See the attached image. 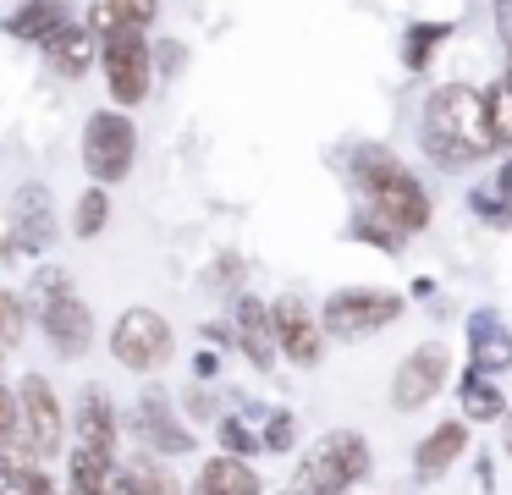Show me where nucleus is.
<instances>
[{"instance_id":"nucleus-1","label":"nucleus","mask_w":512,"mask_h":495,"mask_svg":"<svg viewBox=\"0 0 512 495\" xmlns=\"http://www.w3.org/2000/svg\"><path fill=\"white\" fill-rule=\"evenodd\" d=\"M424 149L441 165H474L496 149L485 121V94L468 83H446L424 99Z\"/></svg>"},{"instance_id":"nucleus-2","label":"nucleus","mask_w":512,"mask_h":495,"mask_svg":"<svg viewBox=\"0 0 512 495\" xmlns=\"http://www.w3.org/2000/svg\"><path fill=\"white\" fill-rule=\"evenodd\" d=\"M358 182H364V193H369V209H375L386 226H397V231H424L430 226V198H424V187L413 182L391 154L369 149L364 165H358Z\"/></svg>"},{"instance_id":"nucleus-3","label":"nucleus","mask_w":512,"mask_h":495,"mask_svg":"<svg viewBox=\"0 0 512 495\" xmlns=\"http://www.w3.org/2000/svg\"><path fill=\"white\" fill-rule=\"evenodd\" d=\"M364 473H369L364 435H353V429H331L325 440L309 446V457H303V468H298V484L309 495H342V490H353Z\"/></svg>"},{"instance_id":"nucleus-4","label":"nucleus","mask_w":512,"mask_h":495,"mask_svg":"<svg viewBox=\"0 0 512 495\" xmlns=\"http://www.w3.org/2000/svg\"><path fill=\"white\" fill-rule=\"evenodd\" d=\"M133 154H138V132L122 110H94L89 127H83V171L94 182H122L133 171Z\"/></svg>"},{"instance_id":"nucleus-5","label":"nucleus","mask_w":512,"mask_h":495,"mask_svg":"<svg viewBox=\"0 0 512 495\" xmlns=\"http://www.w3.org/2000/svg\"><path fill=\"white\" fill-rule=\"evenodd\" d=\"M111 352L122 369H160V363L171 358V325L166 314H155V308H127L122 319L111 325Z\"/></svg>"},{"instance_id":"nucleus-6","label":"nucleus","mask_w":512,"mask_h":495,"mask_svg":"<svg viewBox=\"0 0 512 495\" xmlns=\"http://www.w3.org/2000/svg\"><path fill=\"white\" fill-rule=\"evenodd\" d=\"M397 314H402V297H391V292H336L320 314V330L336 341H358L369 330L391 325Z\"/></svg>"},{"instance_id":"nucleus-7","label":"nucleus","mask_w":512,"mask_h":495,"mask_svg":"<svg viewBox=\"0 0 512 495\" xmlns=\"http://www.w3.org/2000/svg\"><path fill=\"white\" fill-rule=\"evenodd\" d=\"M105 55V83H111L116 105H138V99H149V39L144 33H105L100 44Z\"/></svg>"},{"instance_id":"nucleus-8","label":"nucleus","mask_w":512,"mask_h":495,"mask_svg":"<svg viewBox=\"0 0 512 495\" xmlns=\"http://www.w3.org/2000/svg\"><path fill=\"white\" fill-rule=\"evenodd\" d=\"M39 325H45L50 347L61 352V358H83L94 341V314L89 303H83L78 292H67V286H56V292L39 297Z\"/></svg>"},{"instance_id":"nucleus-9","label":"nucleus","mask_w":512,"mask_h":495,"mask_svg":"<svg viewBox=\"0 0 512 495\" xmlns=\"http://www.w3.org/2000/svg\"><path fill=\"white\" fill-rule=\"evenodd\" d=\"M17 413H23V429H28V446L39 457H56L61 451V435H67V413H61L56 391H50L45 374H28L23 391H17Z\"/></svg>"},{"instance_id":"nucleus-10","label":"nucleus","mask_w":512,"mask_h":495,"mask_svg":"<svg viewBox=\"0 0 512 495\" xmlns=\"http://www.w3.org/2000/svg\"><path fill=\"white\" fill-rule=\"evenodd\" d=\"M441 380H446V347H441V341H424L419 352L402 358L397 380H391V407L413 413V407H424L435 391H441Z\"/></svg>"},{"instance_id":"nucleus-11","label":"nucleus","mask_w":512,"mask_h":495,"mask_svg":"<svg viewBox=\"0 0 512 495\" xmlns=\"http://www.w3.org/2000/svg\"><path fill=\"white\" fill-rule=\"evenodd\" d=\"M270 336H276V347L287 352L292 363H320V352H325L320 319H314L298 297H281V303L270 308Z\"/></svg>"},{"instance_id":"nucleus-12","label":"nucleus","mask_w":512,"mask_h":495,"mask_svg":"<svg viewBox=\"0 0 512 495\" xmlns=\"http://www.w3.org/2000/svg\"><path fill=\"white\" fill-rule=\"evenodd\" d=\"M94 55H100V44H94V33H89V28H78V22H61V28L45 39V61H50V72L67 77V83H78V77L89 72Z\"/></svg>"},{"instance_id":"nucleus-13","label":"nucleus","mask_w":512,"mask_h":495,"mask_svg":"<svg viewBox=\"0 0 512 495\" xmlns=\"http://www.w3.org/2000/svg\"><path fill=\"white\" fill-rule=\"evenodd\" d=\"M138 435H144V446L166 451V457L193 451V435L171 418V407H166V396H160V391H149L144 402H138Z\"/></svg>"},{"instance_id":"nucleus-14","label":"nucleus","mask_w":512,"mask_h":495,"mask_svg":"<svg viewBox=\"0 0 512 495\" xmlns=\"http://www.w3.org/2000/svg\"><path fill=\"white\" fill-rule=\"evenodd\" d=\"M155 11H160V0H89V22L83 28L94 39H105V33H144L155 22Z\"/></svg>"},{"instance_id":"nucleus-15","label":"nucleus","mask_w":512,"mask_h":495,"mask_svg":"<svg viewBox=\"0 0 512 495\" xmlns=\"http://www.w3.org/2000/svg\"><path fill=\"white\" fill-rule=\"evenodd\" d=\"M193 495H259V473L248 468L243 457H210L193 479Z\"/></svg>"},{"instance_id":"nucleus-16","label":"nucleus","mask_w":512,"mask_h":495,"mask_svg":"<svg viewBox=\"0 0 512 495\" xmlns=\"http://www.w3.org/2000/svg\"><path fill=\"white\" fill-rule=\"evenodd\" d=\"M67 17H72L67 0H17V11L6 17V33H12V39H28V44H45Z\"/></svg>"},{"instance_id":"nucleus-17","label":"nucleus","mask_w":512,"mask_h":495,"mask_svg":"<svg viewBox=\"0 0 512 495\" xmlns=\"http://www.w3.org/2000/svg\"><path fill=\"white\" fill-rule=\"evenodd\" d=\"M463 446H468V429L463 424H441L430 440H419V451H413V473H419V479H441V473L463 457Z\"/></svg>"},{"instance_id":"nucleus-18","label":"nucleus","mask_w":512,"mask_h":495,"mask_svg":"<svg viewBox=\"0 0 512 495\" xmlns=\"http://www.w3.org/2000/svg\"><path fill=\"white\" fill-rule=\"evenodd\" d=\"M50 193L45 187H23L17 193V253H34L50 242Z\"/></svg>"},{"instance_id":"nucleus-19","label":"nucleus","mask_w":512,"mask_h":495,"mask_svg":"<svg viewBox=\"0 0 512 495\" xmlns=\"http://www.w3.org/2000/svg\"><path fill=\"white\" fill-rule=\"evenodd\" d=\"M78 440L94 451H116V407L105 402V391H94V385L78 402Z\"/></svg>"},{"instance_id":"nucleus-20","label":"nucleus","mask_w":512,"mask_h":495,"mask_svg":"<svg viewBox=\"0 0 512 495\" xmlns=\"http://www.w3.org/2000/svg\"><path fill=\"white\" fill-rule=\"evenodd\" d=\"M237 336H243V352L259 363V369H270V363H276V336H270V314L254 303V297H243V303H237Z\"/></svg>"},{"instance_id":"nucleus-21","label":"nucleus","mask_w":512,"mask_h":495,"mask_svg":"<svg viewBox=\"0 0 512 495\" xmlns=\"http://www.w3.org/2000/svg\"><path fill=\"white\" fill-rule=\"evenodd\" d=\"M474 363H479V369H507V363H512V336L490 314L474 319Z\"/></svg>"},{"instance_id":"nucleus-22","label":"nucleus","mask_w":512,"mask_h":495,"mask_svg":"<svg viewBox=\"0 0 512 495\" xmlns=\"http://www.w3.org/2000/svg\"><path fill=\"white\" fill-rule=\"evenodd\" d=\"M105 479H111V451H72V495H105Z\"/></svg>"},{"instance_id":"nucleus-23","label":"nucleus","mask_w":512,"mask_h":495,"mask_svg":"<svg viewBox=\"0 0 512 495\" xmlns=\"http://www.w3.org/2000/svg\"><path fill=\"white\" fill-rule=\"evenodd\" d=\"M485 121H490V138L512 149V83H496L485 94Z\"/></svg>"},{"instance_id":"nucleus-24","label":"nucleus","mask_w":512,"mask_h":495,"mask_svg":"<svg viewBox=\"0 0 512 495\" xmlns=\"http://www.w3.org/2000/svg\"><path fill=\"white\" fill-rule=\"evenodd\" d=\"M463 407H468V418H501V413H507L501 391H496V385L479 380V369L468 374V385H463Z\"/></svg>"},{"instance_id":"nucleus-25","label":"nucleus","mask_w":512,"mask_h":495,"mask_svg":"<svg viewBox=\"0 0 512 495\" xmlns=\"http://www.w3.org/2000/svg\"><path fill=\"white\" fill-rule=\"evenodd\" d=\"M111 220V198H105V187H89V193L78 198V237H100V226Z\"/></svg>"},{"instance_id":"nucleus-26","label":"nucleus","mask_w":512,"mask_h":495,"mask_svg":"<svg viewBox=\"0 0 512 495\" xmlns=\"http://www.w3.org/2000/svg\"><path fill=\"white\" fill-rule=\"evenodd\" d=\"M23 330H28L23 303H17L12 292H0V347H6V352H12V347H23Z\"/></svg>"},{"instance_id":"nucleus-27","label":"nucleus","mask_w":512,"mask_h":495,"mask_svg":"<svg viewBox=\"0 0 512 495\" xmlns=\"http://www.w3.org/2000/svg\"><path fill=\"white\" fill-rule=\"evenodd\" d=\"M221 446L232 451V457H248V451H254L259 440H254V435H248V429H243V424H237V418H232V424H221Z\"/></svg>"},{"instance_id":"nucleus-28","label":"nucleus","mask_w":512,"mask_h":495,"mask_svg":"<svg viewBox=\"0 0 512 495\" xmlns=\"http://www.w3.org/2000/svg\"><path fill=\"white\" fill-rule=\"evenodd\" d=\"M105 495H149L144 479H138L133 468H111V479H105Z\"/></svg>"},{"instance_id":"nucleus-29","label":"nucleus","mask_w":512,"mask_h":495,"mask_svg":"<svg viewBox=\"0 0 512 495\" xmlns=\"http://www.w3.org/2000/svg\"><path fill=\"white\" fill-rule=\"evenodd\" d=\"M0 435H23V413H17V396L0 385Z\"/></svg>"},{"instance_id":"nucleus-30","label":"nucleus","mask_w":512,"mask_h":495,"mask_svg":"<svg viewBox=\"0 0 512 495\" xmlns=\"http://www.w3.org/2000/svg\"><path fill=\"white\" fill-rule=\"evenodd\" d=\"M265 446H276V451H287V446H292V418H287V413H276V418H270Z\"/></svg>"},{"instance_id":"nucleus-31","label":"nucleus","mask_w":512,"mask_h":495,"mask_svg":"<svg viewBox=\"0 0 512 495\" xmlns=\"http://www.w3.org/2000/svg\"><path fill=\"white\" fill-rule=\"evenodd\" d=\"M496 28H501V44L512 50V0H496Z\"/></svg>"},{"instance_id":"nucleus-32","label":"nucleus","mask_w":512,"mask_h":495,"mask_svg":"<svg viewBox=\"0 0 512 495\" xmlns=\"http://www.w3.org/2000/svg\"><path fill=\"white\" fill-rule=\"evenodd\" d=\"M28 495H61V490H56V479H50V473H34V484H28Z\"/></svg>"},{"instance_id":"nucleus-33","label":"nucleus","mask_w":512,"mask_h":495,"mask_svg":"<svg viewBox=\"0 0 512 495\" xmlns=\"http://www.w3.org/2000/svg\"><path fill=\"white\" fill-rule=\"evenodd\" d=\"M507 451H512V413H507Z\"/></svg>"},{"instance_id":"nucleus-34","label":"nucleus","mask_w":512,"mask_h":495,"mask_svg":"<svg viewBox=\"0 0 512 495\" xmlns=\"http://www.w3.org/2000/svg\"><path fill=\"white\" fill-rule=\"evenodd\" d=\"M0 358H6V347H0Z\"/></svg>"},{"instance_id":"nucleus-35","label":"nucleus","mask_w":512,"mask_h":495,"mask_svg":"<svg viewBox=\"0 0 512 495\" xmlns=\"http://www.w3.org/2000/svg\"><path fill=\"white\" fill-rule=\"evenodd\" d=\"M507 83H512V72H507Z\"/></svg>"}]
</instances>
